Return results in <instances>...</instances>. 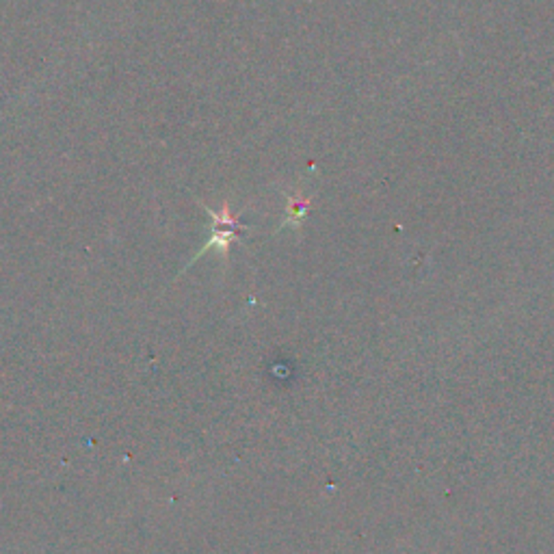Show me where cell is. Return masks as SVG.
Here are the masks:
<instances>
[{"label":"cell","mask_w":554,"mask_h":554,"mask_svg":"<svg viewBox=\"0 0 554 554\" xmlns=\"http://www.w3.org/2000/svg\"><path fill=\"white\" fill-rule=\"evenodd\" d=\"M206 210H208V215H210V219H212V230H210V238H208V243H206L204 247H201V251L195 256V260H199V256H206L208 251H212V249H217L219 254L225 258V256H228L230 245L238 241V236L243 234L245 228L241 225L238 217L232 215V210H230L228 204H223L221 210H217V212H215L212 208H206ZM195 260H193V262H195Z\"/></svg>","instance_id":"6da1fadb"},{"label":"cell","mask_w":554,"mask_h":554,"mask_svg":"<svg viewBox=\"0 0 554 554\" xmlns=\"http://www.w3.org/2000/svg\"><path fill=\"white\" fill-rule=\"evenodd\" d=\"M306 210H308V201L306 199H290L288 204V217L292 221H301L306 217Z\"/></svg>","instance_id":"7a4b0ae2"}]
</instances>
